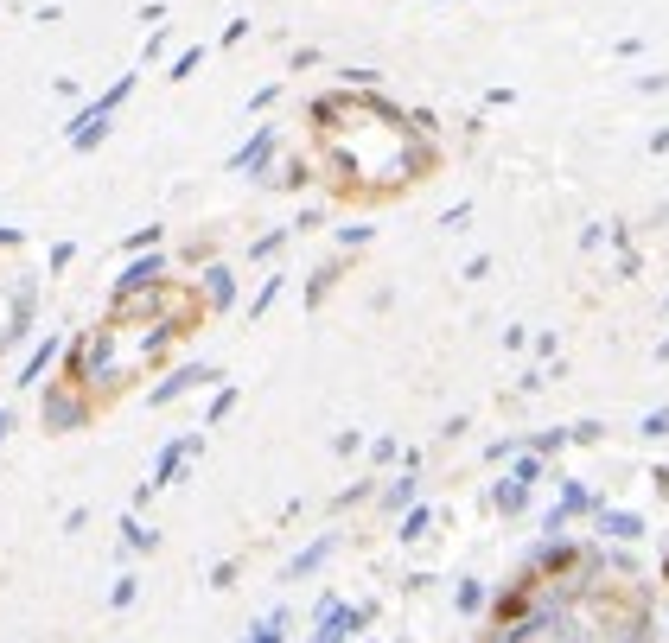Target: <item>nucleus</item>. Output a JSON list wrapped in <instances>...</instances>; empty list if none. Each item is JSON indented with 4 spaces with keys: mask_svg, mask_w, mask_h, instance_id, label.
Returning a JSON list of instances; mask_svg holds the SVG:
<instances>
[{
    "mask_svg": "<svg viewBox=\"0 0 669 643\" xmlns=\"http://www.w3.org/2000/svg\"><path fill=\"white\" fill-rule=\"evenodd\" d=\"M593 612L606 618V631H638V624H644V599L631 593L625 580H606V586H599V599H593Z\"/></svg>",
    "mask_w": 669,
    "mask_h": 643,
    "instance_id": "1",
    "label": "nucleus"
}]
</instances>
